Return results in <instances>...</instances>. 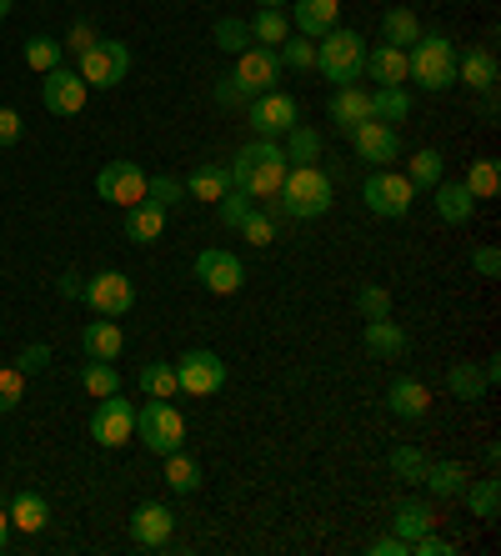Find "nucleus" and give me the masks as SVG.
Segmentation results:
<instances>
[{"mask_svg": "<svg viewBox=\"0 0 501 556\" xmlns=\"http://www.w3.org/2000/svg\"><path fill=\"white\" fill-rule=\"evenodd\" d=\"M231 76L246 96H266V91H276V80H281V55L271 51V46H246V51L236 55Z\"/></svg>", "mask_w": 501, "mask_h": 556, "instance_id": "ddd939ff", "label": "nucleus"}, {"mask_svg": "<svg viewBox=\"0 0 501 556\" xmlns=\"http://www.w3.org/2000/svg\"><path fill=\"white\" fill-rule=\"evenodd\" d=\"M196 281L206 286L211 296H236L246 286V266H241V256H231L226 247H206L196 256Z\"/></svg>", "mask_w": 501, "mask_h": 556, "instance_id": "9b49d317", "label": "nucleus"}, {"mask_svg": "<svg viewBox=\"0 0 501 556\" xmlns=\"http://www.w3.org/2000/svg\"><path fill=\"white\" fill-rule=\"evenodd\" d=\"M236 231L246 236V241H251V247H271V241H276V231H281V216H276V211H251V216L241 220V226H236Z\"/></svg>", "mask_w": 501, "mask_h": 556, "instance_id": "c03bdc74", "label": "nucleus"}, {"mask_svg": "<svg viewBox=\"0 0 501 556\" xmlns=\"http://www.w3.org/2000/svg\"><path fill=\"white\" fill-rule=\"evenodd\" d=\"M171 531H176V511L166 502H146L130 511V542L146 552H161L171 542Z\"/></svg>", "mask_w": 501, "mask_h": 556, "instance_id": "f3484780", "label": "nucleus"}, {"mask_svg": "<svg viewBox=\"0 0 501 556\" xmlns=\"http://www.w3.org/2000/svg\"><path fill=\"white\" fill-rule=\"evenodd\" d=\"M15 366H21L26 376H40L46 366H51V346H46V341H30V346L15 356Z\"/></svg>", "mask_w": 501, "mask_h": 556, "instance_id": "864d4df0", "label": "nucleus"}, {"mask_svg": "<svg viewBox=\"0 0 501 556\" xmlns=\"http://www.w3.org/2000/svg\"><path fill=\"white\" fill-rule=\"evenodd\" d=\"M391 531H397L401 542H416V536H426V531H437V506L431 502H397L391 506Z\"/></svg>", "mask_w": 501, "mask_h": 556, "instance_id": "393cba45", "label": "nucleus"}, {"mask_svg": "<svg viewBox=\"0 0 501 556\" xmlns=\"http://www.w3.org/2000/svg\"><path fill=\"white\" fill-rule=\"evenodd\" d=\"M331 195H336V186L322 166H291L276 201H266V206L286 220H322L331 211Z\"/></svg>", "mask_w": 501, "mask_h": 556, "instance_id": "f03ea898", "label": "nucleus"}, {"mask_svg": "<svg viewBox=\"0 0 501 556\" xmlns=\"http://www.w3.org/2000/svg\"><path fill=\"white\" fill-rule=\"evenodd\" d=\"M96 40H101V36H96V26H90V21H76V26H71V36H65L61 46H71V51L80 55V51H90Z\"/></svg>", "mask_w": 501, "mask_h": 556, "instance_id": "4d7b16f0", "label": "nucleus"}, {"mask_svg": "<svg viewBox=\"0 0 501 556\" xmlns=\"http://www.w3.org/2000/svg\"><path fill=\"white\" fill-rule=\"evenodd\" d=\"M281 151H286V161H291V166H316V161H322V130L296 121V126L281 136Z\"/></svg>", "mask_w": 501, "mask_h": 556, "instance_id": "473e14b6", "label": "nucleus"}, {"mask_svg": "<svg viewBox=\"0 0 501 556\" xmlns=\"http://www.w3.org/2000/svg\"><path fill=\"white\" fill-rule=\"evenodd\" d=\"M136 381H141V391H146V396H166V402H176V396H180L176 362H146Z\"/></svg>", "mask_w": 501, "mask_h": 556, "instance_id": "58836bf2", "label": "nucleus"}, {"mask_svg": "<svg viewBox=\"0 0 501 556\" xmlns=\"http://www.w3.org/2000/svg\"><path fill=\"white\" fill-rule=\"evenodd\" d=\"M406 556H456V542H447V536H437V531H426V536L406 542Z\"/></svg>", "mask_w": 501, "mask_h": 556, "instance_id": "603ef678", "label": "nucleus"}, {"mask_svg": "<svg viewBox=\"0 0 501 556\" xmlns=\"http://www.w3.org/2000/svg\"><path fill=\"white\" fill-rule=\"evenodd\" d=\"M26 402V371L21 366H0V416H11Z\"/></svg>", "mask_w": 501, "mask_h": 556, "instance_id": "09e8293b", "label": "nucleus"}, {"mask_svg": "<svg viewBox=\"0 0 501 556\" xmlns=\"http://www.w3.org/2000/svg\"><path fill=\"white\" fill-rule=\"evenodd\" d=\"M462 502H466V511H472V521H497L501 517V481H497V471H491L487 481H466V492H462Z\"/></svg>", "mask_w": 501, "mask_h": 556, "instance_id": "c756f323", "label": "nucleus"}, {"mask_svg": "<svg viewBox=\"0 0 501 556\" xmlns=\"http://www.w3.org/2000/svg\"><path fill=\"white\" fill-rule=\"evenodd\" d=\"M441 170H447L441 151H431V146H426V151H416L412 161H406V170H401V176H406V181H412L416 191H431V186L441 181Z\"/></svg>", "mask_w": 501, "mask_h": 556, "instance_id": "a19ab883", "label": "nucleus"}, {"mask_svg": "<svg viewBox=\"0 0 501 556\" xmlns=\"http://www.w3.org/2000/svg\"><path fill=\"white\" fill-rule=\"evenodd\" d=\"M86 96H90V86L76 76V71H65V65L46 71V80H40V101H46L51 116H80Z\"/></svg>", "mask_w": 501, "mask_h": 556, "instance_id": "2eb2a0df", "label": "nucleus"}, {"mask_svg": "<svg viewBox=\"0 0 501 556\" xmlns=\"http://www.w3.org/2000/svg\"><path fill=\"white\" fill-rule=\"evenodd\" d=\"M130 71V51L121 46V40H96L90 51H80V65H76V76L86 80L90 91H111V86H121Z\"/></svg>", "mask_w": 501, "mask_h": 556, "instance_id": "6e6552de", "label": "nucleus"}, {"mask_svg": "<svg viewBox=\"0 0 501 556\" xmlns=\"http://www.w3.org/2000/svg\"><path fill=\"white\" fill-rule=\"evenodd\" d=\"M226 166H231V186H236V191H246L256 206H266V201H276V191H281L291 161H286L281 141H261V136H256V141L241 146Z\"/></svg>", "mask_w": 501, "mask_h": 556, "instance_id": "f257e3e1", "label": "nucleus"}, {"mask_svg": "<svg viewBox=\"0 0 501 556\" xmlns=\"http://www.w3.org/2000/svg\"><path fill=\"white\" fill-rule=\"evenodd\" d=\"M166 216H171V211H161L155 201H136V206L126 211V241H136V247H151V241H161V231H166Z\"/></svg>", "mask_w": 501, "mask_h": 556, "instance_id": "cd10ccee", "label": "nucleus"}, {"mask_svg": "<svg viewBox=\"0 0 501 556\" xmlns=\"http://www.w3.org/2000/svg\"><path fill=\"white\" fill-rule=\"evenodd\" d=\"M466 191H472V201H491V195L501 191V166H497V155H481V161H472L466 166Z\"/></svg>", "mask_w": 501, "mask_h": 556, "instance_id": "4c0bfd02", "label": "nucleus"}, {"mask_svg": "<svg viewBox=\"0 0 501 556\" xmlns=\"http://www.w3.org/2000/svg\"><path fill=\"white\" fill-rule=\"evenodd\" d=\"M406 80H416L426 96H441L456 86V40L447 30H422L406 46Z\"/></svg>", "mask_w": 501, "mask_h": 556, "instance_id": "7ed1b4c3", "label": "nucleus"}, {"mask_svg": "<svg viewBox=\"0 0 501 556\" xmlns=\"http://www.w3.org/2000/svg\"><path fill=\"white\" fill-rule=\"evenodd\" d=\"M361 201H366V211L372 216H386V220H401L406 211L416 206V186L401 176V170L391 166H376L372 176H366V186H361Z\"/></svg>", "mask_w": 501, "mask_h": 556, "instance_id": "423d86ee", "label": "nucleus"}, {"mask_svg": "<svg viewBox=\"0 0 501 556\" xmlns=\"http://www.w3.org/2000/svg\"><path fill=\"white\" fill-rule=\"evenodd\" d=\"M80 387H86V396H111V391H121V371L116 362H86L80 366Z\"/></svg>", "mask_w": 501, "mask_h": 556, "instance_id": "37998d69", "label": "nucleus"}, {"mask_svg": "<svg viewBox=\"0 0 501 556\" xmlns=\"http://www.w3.org/2000/svg\"><path fill=\"white\" fill-rule=\"evenodd\" d=\"M211 96H216V105H226V111H236V105L251 101V96H246L241 86H236V76H221V80H216V91H211Z\"/></svg>", "mask_w": 501, "mask_h": 556, "instance_id": "6e6d98bb", "label": "nucleus"}, {"mask_svg": "<svg viewBox=\"0 0 501 556\" xmlns=\"http://www.w3.org/2000/svg\"><path fill=\"white\" fill-rule=\"evenodd\" d=\"M336 15H341V0H291V30L296 36L322 40L326 30H336Z\"/></svg>", "mask_w": 501, "mask_h": 556, "instance_id": "aec40b11", "label": "nucleus"}, {"mask_svg": "<svg viewBox=\"0 0 501 556\" xmlns=\"http://www.w3.org/2000/svg\"><path fill=\"white\" fill-rule=\"evenodd\" d=\"M316 71L331 86H356L361 71H366V36H356V30H326L316 40Z\"/></svg>", "mask_w": 501, "mask_h": 556, "instance_id": "39448f33", "label": "nucleus"}, {"mask_svg": "<svg viewBox=\"0 0 501 556\" xmlns=\"http://www.w3.org/2000/svg\"><path fill=\"white\" fill-rule=\"evenodd\" d=\"M161 462H166V486L176 496H191L196 486H201V462H196V456H186V446H180V452H171V456H161Z\"/></svg>", "mask_w": 501, "mask_h": 556, "instance_id": "f704fd0d", "label": "nucleus"}, {"mask_svg": "<svg viewBox=\"0 0 501 556\" xmlns=\"http://www.w3.org/2000/svg\"><path fill=\"white\" fill-rule=\"evenodd\" d=\"M55 291H61V296H65V301H80V296H86V276H76V271H65V276H61V281H55Z\"/></svg>", "mask_w": 501, "mask_h": 556, "instance_id": "052dcab7", "label": "nucleus"}, {"mask_svg": "<svg viewBox=\"0 0 501 556\" xmlns=\"http://www.w3.org/2000/svg\"><path fill=\"white\" fill-rule=\"evenodd\" d=\"M136 441H141L151 456H171L186 446V416L176 402L166 396H151L146 406H136Z\"/></svg>", "mask_w": 501, "mask_h": 556, "instance_id": "20e7f679", "label": "nucleus"}, {"mask_svg": "<svg viewBox=\"0 0 501 556\" xmlns=\"http://www.w3.org/2000/svg\"><path fill=\"white\" fill-rule=\"evenodd\" d=\"M180 186H186V195H196V201H211V206H216L221 195L231 191V166H226V161H206V166H196Z\"/></svg>", "mask_w": 501, "mask_h": 556, "instance_id": "a878e982", "label": "nucleus"}, {"mask_svg": "<svg viewBox=\"0 0 501 556\" xmlns=\"http://www.w3.org/2000/svg\"><path fill=\"white\" fill-rule=\"evenodd\" d=\"M472 271L481 276V281H497L501 276V251L497 247H476L472 251Z\"/></svg>", "mask_w": 501, "mask_h": 556, "instance_id": "5fc2aeb1", "label": "nucleus"}, {"mask_svg": "<svg viewBox=\"0 0 501 556\" xmlns=\"http://www.w3.org/2000/svg\"><path fill=\"white\" fill-rule=\"evenodd\" d=\"M5 542H11V511L0 506V552H5Z\"/></svg>", "mask_w": 501, "mask_h": 556, "instance_id": "0e129e2a", "label": "nucleus"}, {"mask_svg": "<svg viewBox=\"0 0 501 556\" xmlns=\"http://www.w3.org/2000/svg\"><path fill=\"white\" fill-rule=\"evenodd\" d=\"M11 511V527L15 531H26V536H36V531L51 527V502L40 492H15V502L5 506Z\"/></svg>", "mask_w": 501, "mask_h": 556, "instance_id": "c85d7f7f", "label": "nucleus"}, {"mask_svg": "<svg viewBox=\"0 0 501 556\" xmlns=\"http://www.w3.org/2000/svg\"><path fill=\"white\" fill-rule=\"evenodd\" d=\"M15 141H21V116L11 105H0V146H15Z\"/></svg>", "mask_w": 501, "mask_h": 556, "instance_id": "13d9d810", "label": "nucleus"}, {"mask_svg": "<svg viewBox=\"0 0 501 556\" xmlns=\"http://www.w3.org/2000/svg\"><path fill=\"white\" fill-rule=\"evenodd\" d=\"M276 55H281V71H306V76L316 71V40L311 36H296L291 30V36L276 46Z\"/></svg>", "mask_w": 501, "mask_h": 556, "instance_id": "79ce46f5", "label": "nucleus"}, {"mask_svg": "<svg viewBox=\"0 0 501 556\" xmlns=\"http://www.w3.org/2000/svg\"><path fill=\"white\" fill-rule=\"evenodd\" d=\"M391 477L422 486V477H426V452L422 446H397V452H391Z\"/></svg>", "mask_w": 501, "mask_h": 556, "instance_id": "49530a36", "label": "nucleus"}, {"mask_svg": "<svg viewBox=\"0 0 501 556\" xmlns=\"http://www.w3.org/2000/svg\"><path fill=\"white\" fill-rule=\"evenodd\" d=\"M351 146H356V155L366 166H391V161H401V130L386 126V121H361V126L351 130Z\"/></svg>", "mask_w": 501, "mask_h": 556, "instance_id": "dca6fc26", "label": "nucleus"}, {"mask_svg": "<svg viewBox=\"0 0 501 556\" xmlns=\"http://www.w3.org/2000/svg\"><path fill=\"white\" fill-rule=\"evenodd\" d=\"M466 481H472V471L462 462H426L422 486H431V502H462Z\"/></svg>", "mask_w": 501, "mask_h": 556, "instance_id": "b1692460", "label": "nucleus"}, {"mask_svg": "<svg viewBox=\"0 0 501 556\" xmlns=\"http://www.w3.org/2000/svg\"><path fill=\"white\" fill-rule=\"evenodd\" d=\"M422 36V21H416V11H406V5H391V11L381 15V40L386 46H412V40Z\"/></svg>", "mask_w": 501, "mask_h": 556, "instance_id": "e433bc0d", "label": "nucleus"}, {"mask_svg": "<svg viewBox=\"0 0 501 556\" xmlns=\"http://www.w3.org/2000/svg\"><path fill=\"white\" fill-rule=\"evenodd\" d=\"M481 121L497 126V91H481Z\"/></svg>", "mask_w": 501, "mask_h": 556, "instance_id": "e2e57ef3", "label": "nucleus"}, {"mask_svg": "<svg viewBox=\"0 0 501 556\" xmlns=\"http://www.w3.org/2000/svg\"><path fill=\"white\" fill-rule=\"evenodd\" d=\"M412 116V96L406 86H376L372 91V121H386V126H397V121Z\"/></svg>", "mask_w": 501, "mask_h": 556, "instance_id": "72a5a7b5", "label": "nucleus"}, {"mask_svg": "<svg viewBox=\"0 0 501 556\" xmlns=\"http://www.w3.org/2000/svg\"><path fill=\"white\" fill-rule=\"evenodd\" d=\"M21 61H26L30 71H40V76H46V71L65 65V46L55 36H30L26 46H21Z\"/></svg>", "mask_w": 501, "mask_h": 556, "instance_id": "ea45409f", "label": "nucleus"}, {"mask_svg": "<svg viewBox=\"0 0 501 556\" xmlns=\"http://www.w3.org/2000/svg\"><path fill=\"white\" fill-rule=\"evenodd\" d=\"M96 195L121 211H130L136 201H146V170L136 166V161H111V166H101V176H96Z\"/></svg>", "mask_w": 501, "mask_h": 556, "instance_id": "f8f14e48", "label": "nucleus"}, {"mask_svg": "<svg viewBox=\"0 0 501 556\" xmlns=\"http://www.w3.org/2000/svg\"><path fill=\"white\" fill-rule=\"evenodd\" d=\"M356 311H361V321H381V316H391V291H386V286H361Z\"/></svg>", "mask_w": 501, "mask_h": 556, "instance_id": "3c124183", "label": "nucleus"}, {"mask_svg": "<svg viewBox=\"0 0 501 556\" xmlns=\"http://www.w3.org/2000/svg\"><path fill=\"white\" fill-rule=\"evenodd\" d=\"M251 211H256V201H251V195H246V191H236V186H231V191H226V195H221V201H216V216H221V226H231V231H236V226H241L246 216H251Z\"/></svg>", "mask_w": 501, "mask_h": 556, "instance_id": "8fccbe9b", "label": "nucleus"}, {"mask_svg": "<svg viewBox=\"0 0 501 556\" xmlns=\"http://www.w3.org/2000/svg\"><path fill=\"white\" fill-rule=\"evenodd\" d=\"M431 206H437V216L447 220V226H462V220H472L476 201L466 186H451V181H437L431 186Z\"/></svg>", "mask_w": 501, "mask_h": 556, "instance_id": "7c9ffc66", "label": "nucleus"}, {"mask_svg": "<svg viewBox=\"0 0 501 556\" xmlns=\"http://www.w3.org/2000/svg\"><path fill=\"white\" fill-rule=\"evenodd\" d=\"M80 351H86L90 362H116L121 351H126V331L116 326V316H101V321H90L80 331Z\"/></svg>", "mask_w": 501, "mask_h": 556, "instance_id": "5701e85b", "label": "nucleus"}, {"mask_svg": "<svg viewBox=\"0 0 501 556\" xmlns=\"http://www.w3.org/2000/svg\"><path fill=\"white\" fill-rule=\"evenodd\" d=\"M361 76H372L376 86H401L406 80V51L401 46H366V71Z\"/></svg>", "mask_w": 501, "mask_h": 556, "instance_id": "bb28decb", "label": "nucleus"}, {"mask_svg": "<svg viewBox=\"0 0 501 556\" xmlns=\"http://www.w3.org/2000/svg\"><path fill=\"white\" fill-rule=\"evenodd\" d=\"M481 376H487V387H497L501 381V356H487V362H481Z\"/></svg>", "mask_w": 501, "mask_h": 556, "instance_id": "680f3d73", "label": "nucleus"}, {"mask_svg": "<svg viewBox=\"0 0 501 556\" xmlns=\"http://www.w3.org/2000/svg\"><path fill=\"white\" fill-rule=\"evenodd\" d=\"M366 552H372V556H406V542H401L397 531H391V536H376Z\"/></svg>", "mask_w": 501, "mask_h": 556, "instance_id": "bf43d9fd", "label": "nucleus"}, {"mask_svg": "<svg viewBox=\"0 0 501 556\" xmlns=\"http://www.w3.org/2000/svg\"><path fill=\"white\" fill-rule=\"evenodd\" d=\"M211 36H216V51H226V55H241L246 46H251V26H246V21H236V15H221Z\"/></svg>", "mask_w": 501, "mask_h": 556, "instance_id": "a18cd8bd", "label": "nucleus"}, {"mask_svg": "<svg viewBox=\"0 0 501 556\" xmlns=\"http://www.w3.org/2000/svg\"><path fill=\"white\" fill-rule=\"evenodd\" d=\"M501 65L491 46H472V51H456V86L466 91H497Z\"/></svg>", "mask_w": 501, "mask_h": 556, "instance_id": "a211bd4d", "label": "nucleus"}, {"mask_svg": "<svg viewBox=\"0 0 501 556\" xmlns=\"http://www.w3.org/2000/svg\"><path fill=\"white\" fill-rule=\"evenodd\" d=\"M146 201H155L161 211H176L186 201V186L176 176H146Z\"/></svg>", "mask_w": 501, "mask_h": 556, "instance_id": "de8ad7c7", "label": "nucleus"}, {"mask_svg": "<svg viewBox=\"0 0 501 556\" xmlns=\"http://www.w3.org/2000/svg\"><path fill=\"white\" fill-rule=\"evenodd\" d=\"M326 111H331V126L341 130V136H351L361 121H372V91H366V86H336Z\"/></svg>", "mask_w": 501, "mask_h": 556, "instance_id": "6ab92c4d", "label": "nucleus"}, {"mask_svg": "<svg viewBox=\"0 0 501 556\" xmlns=\"http://www.w3.org/2000/svg\"><path fill=\"white\" fill-rule=\"evenodd\" d=\"M246 116H251V130H256L261 141H281L286 130L301 121V105H296V96H286L281 86L266 96H251L246 101Z\"/></svg>", "mask_w": 501, "mask_h": 556, "instance_id": "1a4fd4ad", "label": "nucleus"}, {"mask_svg": "<svg viewBox=\"0 0 501 556\" xmlns=\"http://www.w3.org/2000/svg\"><path fill=\"white\" fill-rule=\"evenodd\" d=\"M176 381H180V391H191V396H216V391L226 387V362H221L216 351L196 346V351H186V356H176Z\"/></svg>", "mask_w": 501, "mask_h": 556, "instance_id": "9d476101", "label": "nucleus"}, {"mask_svg": "<svg viewBox=\"0 0 501 556\" xmlns=\"http://www.w3.org/2000/svg\"><path fill=\"white\" fill-rule=\"evenodd\" d=\"M386 412L401 416V421H422V416L431 412V391H426L416 376H397L391 391H386Z\"/></svg>", "mask_w": 501, "mask_h": 556, "instance_id": "4be33fe9", "label": "nucleus"}, {"mask_svg": "<svg viewBox=\"0 0 501 556\" xmlns=\"http://www.w3.org/2000/svg\"><path fill=\"white\" fill-rule=\"evenodd\" d=\"M90 441L105 446V452H116V446H130V441H136V406H130L121 391H111V396L96 402V412H90Z\"/></svg>", "mask_w": 501, "mask_h": 556, "instance_id": "0eeeda50", "label": "nucleus"}, {"mask_svg": "<svg viewBox=\"0 0 501 556\" xmlns=\"http://www.w3.org/2000/svg\"><path fill=\"white\" fill-rule=\"evenodd\" d=\"M246 26H251V46H271V51H276V46L291 36V15H286L281 5H261Z\"/></svg>", "mask_w": 501, "mask_h": 556, "instance_id": "2f4dec72", "label": "nucleus"}, {"mask_svg": "<svg viewBox=\"0 0 501 556\" xmlns=\"http://www.w3.org/2000/svg\"><path fill=\"white\" fill-rule=\"evenodd\" d=\"M11 5H15V0H0V21H5V15H11Z\"/></svg>", "mask_w": 501, "mask_h": 556, "instance_id": "69168bd1", "label": "nucleus"}, {"mask_svg": "<svg viewBox=\"0 0 501 556\" xmlns=\"http://www.w3.org/2000/svg\"><path fill=\"white\" fill-rule=\"evenodd\" d=\"M361 346H366V356H376V362H397V356H406V331H401L391 316H381V321H366L361 326Z\"/></svg>", "mask_w": 501, "mask_h": 556, "instance_id": "412c9836", "label": "nucleus"}, {"mask_svg": "<svg viewBox=\"0 0 501 556\" xmlns=\"http://www.w3.org/2000/svg\"><path fill=\"white\" fill-rule=\"evenodd\" d=\"M447 387H451V396H456V402H481V396H487V376H481V366L476 362H456L447 371Z\"/></svg>", "mask_w": 501, "mask_h": 556, "instance_id": "c9c22d12", "label": "nucleus"}, {"mask_svg": "<svg viewBox=\"0 0 501 556\" xmlns=\"http://www.w3.org/2000/svg\"><path fill=\"white\" fill-rule=\"evenodd\" d=\"M80 301H86L96 316H126V311L136 306V286H130V276H121V271H101L86 281V296Z\"/></svg>", "mask_w": 501, "mask_h": 556, "instance_id": "4468645a", "label": "nucleus"}, {"mask_svg": "<svg viewBox=\"0 0 501 556\" xmlns=\"http://www.w3.org/2000/svg\"><path fill=\"white\" fill-rule=\"evenodd\" d=\"M256 5H286V0H256Z\"/></svg>", "mask_w": 501, "mask_h": 556, "instance_id": "338daca9", "label": "nucleus"}]
</instances>
